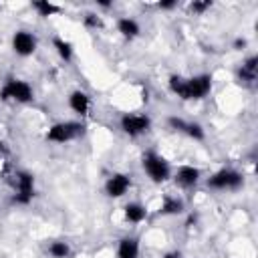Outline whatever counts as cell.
I'll return each instance as SVG.
<instances>
[{
	"label": "cell",
	"instance_id": "cell-11",
	"mask_svg": "<svg viewBox=\"0 0 258 258\" xmlns=\"http://www.w3.org/2000/svg\"><path fill=\"white\" fill-rule=\"evenodd\" d=\"M200 179H202V171H200V167H196V165H179L177 171L173 173V181H175V185L181 187V189H191V187H196V185L200 183Z\"/></svg>",
	"mask_w": 258,
	"mask_h": 258
},
{
	"label": "cell",
	"instance_id": "cell-1",
	"mask_svg": "<svg viewBox=\"0 0 258 258\" xmlns=\"http://www.w3.org/2000/svg\"><path fill=\"white\" fill-rule=\"evenodd\" d=\"M212 85H214L212 75H208V73H200L194 77L169 75V79H167L169 91L183 101H200V99L208 97L212 91Z\"/></svg>",
	"mask_w": 258,
	"mask_h": 258
},
{
	"label": "cell",
	"instance_id": "cell-4",
	"mask_svg": "<svg viewBox=\"0 0 258 258\" xmlns=\"http://www.w3.org/2000/svg\"><path fill=\"white\" fill-rule=\"evenodd\" d=\"M0 101L4 103H16V105H28L34 101V89L30 83L18 77H10L2 89H0Z\"/></svg>",
	"mask_w": 258,
	"mask_h": 258
},
{
	"label": "cell",
	"instance_id": "cell-28",
	"mask_svg": "<svg viewBox=\"0 0 258 258\" xmlns=\"http://www.w3.org/2000/svg\"><path fill=\"white\" fill-rule=\"evenodd\" d=\"M0 8H2V6H0Z\"/></svg>",
	"mask_w": 258,
	"mask_h": 258
},
{
	"label": "cell",
	"instance_id": "cell-8",
	"mask_svg": "<svg viewBox=\"0 0 258 258\" xmlns=\"http://www.w3.org/2000/svg\"><path fill=\"white\" fill-rule=\"evenodd\" d=\"M10 46H12V50H14L16 56L26 58V56H32V54L36 52L38 38H36L34 32L20 28V30H16V32L12 34V38H10Z\"/></svg>",
	"mask_w": 258,
	"mask_h": 258
},
{
	"label": "cell",
	"instance_id": "cell-24",
	"mask_svg": "<svg viewBox=\"0 0 258 258\" xmlns=\"http://www.w3.org/2000/svg\"><path fill=\"white\" fill-rule=\"evenodd\" d=\"M161 258H183V254H181L179 250H169V252H165Z\"/></svg>",
	"mask_w": 258,
	"mask_h": 258
},
{
	"label": "cell",
	"instance_id": "cell-23",
	"mask_svg": "<svg viewBox=\"0 0 258 258\" xmlns=\"http://www.w3.org/2000/svg\"><path fill=\"white\" fill-rule=\"evenodd\" d=\"M177 6V0H161V2H157V8H161V10H173Z\"/></svg>",
	"mask_w": 258,
	"mask_h": 258
},
{
	"label": "cell",
	"instance_id": "cell-21",
	"mask_svg": "<svg viewBox=\"0 0 258 258\" xmlns=\"http://www.w3.org/2000/svg\"><path fill=\"white\" fill-rule=\"evenodd\" d=\"M83 24H85L87 28H91V30H97V28L103 26V20H101V16H99L97 12H87V14L83 16Z\"/></svg>",
	"mask_w": 258,
	"mask_h": 258
},
{
	"label": "cell",
	"instance_id": "cell-14",
	"mask_svg": "<svg viewBox=\"0 0 258 258\" xmlns=\"http://www.w3.org/2000/svg\"><path fill=\"white\" fill-rule=\"evenodd\" d=\"M141 244L137 236H123L117 242V258H139Z\"/></svg>",
	"mask_w": 258,
	"mask_h": 258
},
{
	"label": "cell",
	"instance_id": "cell-9",
	"mask_svg": "<svg viewBox=\"0 0 258 258\" xmlns=\"http://www.w3.org/2000/svg\"><path fill=\"white\" fill-rule=\"evenodd\" d=\"M133 185V179L129 173H123V171H115L111 173L107 179H105V194L109 198H123Z\"/></svg>",
	"mask_w": 258,
	"mask_h": 258
},
{
	"label": "cell",
	"instance_id": "cell-18",
	"mask_svg": "<svg viewBox=\"0 0 258 258\" xmlns=\"http://www.w3.org/2000/svg\"><path fill=\"white\" fill-rule=\"evenodd\" d=\"M52 48L56 50V54L64 60V62H71L73 56H75V48H73V42H69L67 38L62 36H54L52 38Z\"/></svg>",
	"mask_w": 258,
	"mask_h": 258
},
{
	"label": "cell",
	"instance_id": "cell-13",
	"mask_svg": "<svg viewBox=\"0 0 258 258\" xmlns=\"http://www.w3.org/2000/svg\"><path fill=\"white\" fill-rule=\"evenodd\" d=\"M67 103H69V109H71L73 113H77L79 117H87L89 111H91V97H89L85 91H81V89L71 91Z\"/></svg>",
	"mask_w": 258,
	"mask_h": 258
},
{
	"label": "cell",
	"instance_id": "cell-3",
	"mask_svg": "<svg viewBox=\"0 0 258 258\" xmlns=\"http://www.w3.org/2000/svg\"><path fill=\"white\" fill-rule=\"evenodd\" d=\"M12 185V204L14 206H28L36 194L34 189V175L26 169H18L10 175Z\"/></svg>",
	"mask_w": 258,
	"mask_h": 258
},
{
	"label": "cell",
	"instance_id": "cell-20",
	"mask_svg": "<svg viewBox=\"0 0 258 258\" xmlns=\"http://www.w3.org/2000/svg\"><path fill=\"white\" fill-rule=\"evenodd\" d=\"M32 8L38 16L46 18V16H54L56 12H60V6H56L54 2H48V0H34L32 2Z\"/></svg>",
	"mask_w": 258,
	"mask_h": 258
},
{
	"label": "cell",
	"instance_id": "cell-22",
	"mask_svg": "<svg viewBox=\"0 0 258 258\" xmlns=\"http://www.w3.org/2000/svg\"><path fill=\"white\" fill-rule=\"evenodd\" d=\"M212 8V0H194L191 4H189V10L194 12V14H204V12H208Z\"/></svg>",
	"mask_w": 258,
	"mask_h": 258
},
{
	"label": "cell",
	"instance_id": "cell-19",
	"mask_svg": "<svg viewBox=\"0 0 258 258\" xmlns=\"http://www.w3.org/2000/svg\"><path fill=\"white\" fill-rule=\"evenodd\" d=\"M46 254L50 258H69L71 256V244L64 240H52L46 246Z\"/></svg>",
	"mask_w": 258,
	"mask_h": 258
},
{
	"label": "cell",
	"instance_id": "cell-12",
	"mask_svg": "<svg viewBox=\"0 0 258 258\" xmlns=\"http://www.w3.org/2000/svg\"><path fill=\"white\" fill-rule=\"evenodd\" d=\"M256 77H258V56H256V54H250V56L244 58L242 64L238 67L236 79H238V83L244 85V87H254Z\"/></svg>",
	"mask_w": 258,
	"mask_h": 258
},
{
	"label": "cell",
	"instance_id": "cell-17",
	"mask_svg": "<svg viewBox=\"0 0 258 258\" xmlns=\"http://www.w3.org/2000/svg\"><path fill=\"white\" fill-rule=\"evenodd\" d=\"M185 204L177 196H163L161 206H159V216H179L183 214Z\"/></svg>",
	"mask_w": 258,
	"mask_h": 258
},
{
	"label": "cell",
	"instance_id": "cell-26",
	"mask_svg": "<svg viewBox=\"0 0 258 258\" xmlns=\"http://www.w3.org/2000/svg\"><path fill=\"white\" fill-rule=\"evenodd\" d=\"M97 6H103V8H109V6H111V2H105V0H99V2H97Z\"/></svg>",
	"mask_w": 258,
	"mask_h": 258
},
{
	"label": "cell",
	"instance_id": "cell-10",
	"mask_svg": "<svg viewBox=\"0 0 258 258\" xmlns=\"http://www.w3.org/2000/svg\"><path fill=\"white\" fill-rule=\"evenodd\" d=\"M167 125L173 129V131H179L183 135H187L189 139L194 141H204L206 139V131L200 123H194V121H185L181 117H169L167 119Z\"/></svg>",
	"mask_w": 258,
	"mask_h": 258
},
{
	"label": "cell",
	"instance_id": "cell-2",
	"mask_svg": "<svg viewBox=\"0 0 258 258\" xmlns=\"http://www.w3.org/2000/svg\"><path fill=\"white\" fill-rule=\"evenodd\" d=\"M141 167L145 171V175L155 183V185H161L165 181L171 179V165L169 161L159 155L157 151H145L143 157H141Z\"/></svg>",
	"mask_w": 258,
	"mask_h": 258
},
{
	"label": "cell",
	"instance_id": "cell-16",
	"mask_svg": "<svg viewBox=\"0 0 258 258\" xmlns=\"http://www.w3.org/2000/svg\"><path fill=\"white\" fill-rule=\"evenodd\" d=\"M123 218L127 224H141L147 218V208L139 202H127L123 206Z\"/></svg>",
	"mask_w": 258,
	"mask_h": 258
},
{
	"label": "cell",
	"instance_id": "cell-27",
	"mask_svg": "<svg viewBox=\"0 0 258 258\" xmlns=\"http://www.w3.org/2000/svg\"><path fill=\"white\" fill-rule=\"evenodd\" d=\"M0 151H2V141H0Z\"/></svg>",
	"mask_w": 258,
	"mask_h": 258
},
{
	"label": "cell",
	"instance_id": "cell-25",
	"mask_svg": "<svg viewBox=\"0 0 258 258\" xmlns=\"http://www.w3.org/2000/svg\"><path fill=\"white\" fill-rule=\"evenodd\" d=\"M244 46H246V40H244V38H236V42H234V48H236V50H242Z\"/></svg>",
	"mask_w": 258,
	"mask_h": 258
},
{
	"label": "cell",
	"instance_id": "cell-5",
	"mask_svg": "<svg viewBox=\"0 0 258 258\" xmlns=\"http://www.w3.org/2000/svg\"><path fill=\"white\" fill-rule=\"evenodd\" d=\"M87 125L83 121H58L48 127L44 139L50 143H71L85 135Z\"/></svg>",
	"mask_w": 258,
	"mask_h": 258
},
{
	"label": "cell",
	"instance_id": "cell-7",
	"mask_svg": "<svg viewBox=\"0 0 258 258\" xmlns=\"http://www.w3.org/2000/svg\"><path fill=\"white\" fill-rule=\"evenodd\" d=\"M119 127L127 137H141L151 129V117L145 113H125L119 119Z\"/></svg>",
	"mask_w": 258,
	"mask_h": 258
},
{
	"label": "cell",
	"instance_id": "cell-15",
	"mask_svg": "<svg viewBox=\"0 0 258 258\" xmlns=\"http://www.w3.org/2000/svg\"><path fill=\"white\" fill-rule=\"evenodd\" d=\"M117 32H119L125 40H133V38H137V36L141 34V26H139V22H137L135 18H131V16H121V18H117Z\"/></svg>",
	"mask_w": 258,
	"mask_h": 258
},
{
	"label": "cell",
	"instance_id": "cell-6",
	"mask_svg": "<svg viewBox=\"0 0 258 258\" xmlns=\"http://www.w3.org/2000/svg\"><path fill=\"white\" fill-rule=\"evenodd\" d=\"M206 185L214 191H236L244 185V175L234 167H222L206 179Z\"/></svg>",
	"mask_w": 258,
	"mask_h": 258
}]
</instances>
